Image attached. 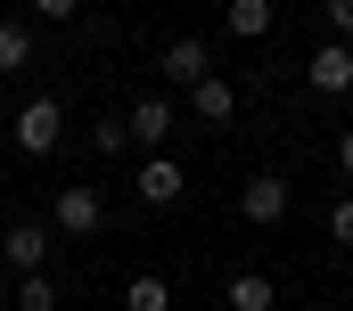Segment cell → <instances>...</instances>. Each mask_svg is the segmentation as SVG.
I'll return each mask as SVG.
<instances>
[{"label":"cell","mask_w":353,"mask_h":311,"mask_svg":"<svg viewBox=\"0 0 353 311\" xmlns=\"http://www.w3.org/2000/svg\"><path fill=\"white\" fill-rule=\"evenodd\" d=\"M8 131H17V156H50L66 140V107H58V98H25Z\"/></svg>","instance_id":"2"},{"label":"cell","mask_w":353,"mask_h":311,"mask_svg":"<svg viewBox=\"0 0 353 311\" xmlns=\"http://www.w3.org/2000/svg\"><path fill=\"white\" fill-rule=\"evenodd\" d=\"M329 237H337V246H353V189L329 205Z\"/></svg>","instance_id":"16"},{"label":"cell","mask_w":353,"mask_h":311,"mask_svg":"<svg viewBox=\"0 0 353 311\" xmlns=\"http://www.w3.org/2000/svg\"><path fill=\"white\" fill-rule=\"evenodd\" d=\"M337 164H345V180H353V131H345V140H337Z\"/></svg>","instance_id":"19"},{"label":"cell","mask_w":353,"mask_h":311,"mask_svg":"<svg viewBox=\"0 0 353 311\" xmlns=\"http://www.w3.org/2000/svg\"><path fill=\"white\" fill-rule=\"evenodd\" d=\"M239 213H247L255 230L288 222V180H279V172H247V189H239Z\"/></svg>","instance_id":"6"},{"label":"cell","mask_w":353,"mask_h":311,"mask_svg":"<svg viewBox=\"0 0 353 311\" xmlns=\"http://www.w3.org/2000/svg\"><path fill=\"white\" fill-rule=\"evenodd\" d=\"M50 230H58V237H99V230H107V197H99V180H66V189H58Z\"/></svg>","instance_id":"1"},{"label":"cell","mask_w":353,"mask_h":311,"mask_svg":"<svg viewBox=\"0 0 353 311\" xmlns=\"http://www.w3.org/2000/svg\"><path fill=\"white\" fill-rule=\"evenodd\" d=\"M157 74L173 82V90H189V82L214 74V50H205V41H165V50H157Z\"/></svg>","instance_id":"8"},{"label":"cell","mask_w":353,"mask_h":311,"mask_svg":"<svg viewBox=\"0 0 353 311\" xmlns=\"http://www.w3.org/2000/svg\"><path fill=\"white\" fill-rule=\"evenodd\" d=\"M8 287H17V279H8V270H0V311H8Z\"/></svg>","instance_id":"20"},{"label":"cell","mask_w":353,"mask_h":311,"mask_svg":"<svg viewBox=\"0 0 353 311\" xmlns=\"http://www.w3.org/2000/svg\"><path fill=\"white\" fill-rule=\"evenodd\" d=\"M50 254H58V230H50V222H8V237H0V270H8V279L41 270Z\"/></svg>","instance_id":"3"},{"label":"cell","mask_w":353,"mask_h":311,"mask_svg":"<svg viewBox=\"0 0 353 311\" xmlns=\"http://www.w3.org/2000/svg\"><path fill=\"white\" fill-rule=\"evenodd\" d=\"M181 189H189V172H181L173 156H148V164L132 172V197H140V205H181Z\"/></svg>","instance_id":"7"},{"label":"cell","mask_w":353,"mask_h":311,"mask_svg":"<svg viewBox=\"0 0 353 311\" xmlns=\"http://www.w3.org/2000/svg\"><path fill=\"white\" fill-rule=\"evenodd\" d=\"M222 25H230L239 41H263V33H271V0H230V8H222Z\"/></svg>","instance_id":"12"},{"label":"cell","mask_w":353,"mask_h":311,"mask_svg":"<svg viewBox=\"0 0 353 311\" xmlns=\"http://www.w3.org/2000/svg\"><path fill=\"white\" fill-rule=\"evenodd\" d=\"M329 8V25H337V41H353V0H321Z\"/></svg>","instance_id":"18"},{"label":"cell","mask_w":353,"mask_h":311,"mask_svg":"<svg viewBox=\"0 0 353 311\" xmlns=\"http://www.w3.org/2000/svg\"><path fill=\"white\" fill-rule=\"evenodd\" d=\"M173 123H181V107L165 98V90H148L140 107H123V131H132V148H148V156H165V140H173Z\"/></svg>","instance_id":"4"},{"label":"cell","mask_w":353,"mask_h":311,"mask_svg":"<svg viewBox=\"0 0 353 311\" xmlns=\"http://www.w3.org/2000/svg\"><path fill=\"white\" fill-rule=\"evenodd\" d=\"M296 311H321V303H296Z\"/></svg>","instance_id":"21"},{"label":"cell","mask_w":353,"mask_h":311,"mask_svg":"<svg viewBox=\"0 0 353 311\" xmlns=\"http://www.w3.org/2000/svg\"><path fill=\"white\" fill-rule=\"evenodd\" d=\"M189 115H197V123H214V131H230V115H239V90H230L222 74L189 82Z\"/></svg>","instance_id":"9"},{"label":"cell","mask_w":353,"mask_h":311,"mask_svg":"<svg viewBox=\"0 0 353 311\" xmlns=\"http://www.w3.org/2000/svg\"><path fill=\"white\" fill-rule=\"evenodd\" d=\"M123 148H132L123 115H90V156H123Z\"/></svg>","instance_id":"15"},{"label":"cell","mask_w":353,"mask_h":311,"mask_svg":"<svg viewBox=\"0 0 353 311\" xmlns=\"http://www.w3.org/2000/svg\"><path fill=\"white\" fill-rule=\"evenodd\" d=\"M8 311H58V287H50V270H25V279L8 287Z\"/></svg>","instance_id":"13"},{"label":"cell","mask_w":353,"mask_h":311,"mask_svg":"<svg viewBox=\"0 0 353 311\" xmlns=\"http://www.w3.org/2000/svg\"><path fill=\"white\" fill-rule=\"evenodd\" d=\"M222 303H230V311H271V303H279V287H271L263 270H239V279L222 287Z\"/></svg>","instance_id":"10"},{"label":"cell","mask_w":353,"mask_h":311,"mask_svg":"<svg viewBox=\"0 0 353 311\" xmlns=\"http://www.w3.org/2000/svg\"><path fill=\"white\" fill-rule=\"evenodd\" d=\"M304 82H312L321 98H345L353 90V41H321V50L304 58Z\"/></svg>","instance_id":"5"},{"label":"cell","mask_w":353,"mask_h":311,"mask_svg":"<svg viewBox=\"0 0 353 311\" xmlns=\"http://www.w3.org/2000/svg\"><path fill=\"white\" fill-rule=\"evenodd\" d=\"M33 17H50V25H66V17H83V0H33Z\"/></svg>","instance_id":"17"},{"label":"cell","mask_w":353,"mask_h":311,"mask_svg":"<svg viewBox=\"0 0 353 311\" xmlns=\"http://www.w3.org/2000/svg\"><path fill=\"white\" fill-rule=\"evenodd\" d=\"M123 311H173V279H157V270H140V279L123 287Z\"/></svg>","instance_id":"14"},{"label":"cell","mask_w":353,"mask_h":311,"mask_svg":"<svg viewBox=\"0 0 353 311\" xmlns=\"http://www.w3.org/2000/svg\"><path fill=\"white\" fill-rule=\"evenodd\" d=\"M33 58H41V41H33L17 17H0V74H25Z\"/></svg>","instance_id":"11"}]
</instances>
